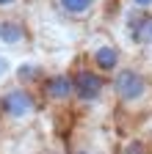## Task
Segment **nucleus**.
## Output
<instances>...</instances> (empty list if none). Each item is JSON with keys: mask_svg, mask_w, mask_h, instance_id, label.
I'll use <instances>...</instances> for the list:
<instances>
[{"mask_svg": "<svg viewBox=\"0 0 152 154\" xmlns=\"http://www.w3.org/2000/svg\"><path fill=\"white\" fill-rule=\"evenodd\" d=\"M39 94H42V99L53 107H64L75 99V94H72V74L69 72H53L47 74L42 85H39Z\"/></svg>", "mask_w": 152, "mask_h": 154, "instance_id": "nucleus-5", "label": "nucleus"}, {"mask_svg": "<svg viewBox=\"0 0 152 154\" xmlns=\"http://www.w3.org/2000/svg\"><path fill=\"white\" fill-rule=\"evenodd\" d=\"M28 42V28L22 19H0V44L22 47Z\"/></svg>", "mask_w": 152, "mask_h": 154, "instance_id": "nucleus-7", "label": "nucleus"}, {"mask_svg": "<svg viewBox=\"0 0 152 154\" xmlns=\"http://www.w3.org/2000/svg\"><path fill=\"white\" fill-rule=\"evenodd\" d=\"M17 83H20V85H25V88H39L42 85V80H44V77H47V72H44V66L42 63H33V61H28V63H20V66H17Z\"/></svg>", "mask_w": 152, "mask_h": 154, "instance_id": "nucleus-8", "label": "nucleus"}, {"mask_svg": "<svg viewBox=\"0 0 152 154\" xmlns=\"http://www.w3.org/2000/svg\"><path fill=\"white\" fill-rule=\"evenodd\" d=\"M69 154H94V151H91L89 146H72V149H69Z\"/></svg>", "mask_w": 152, "mask_h": 154, "instance_id": "nucleus-12", "label": "nucleus"}, {"mask_svg": "<svg viewBox=\"0 0 152 154\" xmlns=\"http://www.w3.org/2000/svg\"><path fill=\"white\" fill-rule=\"evenodd\" d=\"M55 3H58V8H61V14H64V17H72V19H86V17L94 11L97 0H55Z\"/></svg>", "mask_w": 152, "mask_h": 154, "instance_id": "nucleus-9", "label": "nucleus"}, {"mask_svg": "<svg viewBox=\"0 0 152 154\" xmlns=\"http://www.w3.org/2000/svg\"><path fill=\"white\" fill-rule=\"evenodd\" d=\"M138 11H152V0H130Z\"/></svg>", "mask_w": 152, "mask_h": 154, "instance_id": "nucleus-11", "label": "nucleus"}, {"mask_svg": "<svg viewBox=\"0 0 152 154\" xmlns=\"http://www.w3.org/2000/svg\"><path fill=\"white\" fill-rule=\"evenodd\" d=\"M39 116V96L33 88H25L20 83L6 85L0 91V119L11 127H28Z\"/></svg>", "mask_w": 152, "mask_h": 154, "instance_id": "nucleus-1", "label": "nucleus"}, {"mask_svg": "<svg viewBox=\"0 0 152 154\" xmlns=\"http://www.w3.org/2000/svg\"><path fill=\"white\" fill-rule=\"evenodd\" d=\"M72 94H75V99L72 102H78V105H97L105 91H108V77L100 74L97 69H91L86 61L78 63L72 72Z\"/></svg>", "mask_w": 152, "mask_h": 154, "instance_id": "nucleus-3", "label": "nucleus"}, {"mask_svg": "<svg viewBox=\"0 0 152 154\" xmlns=\"http://www.w3.org/2000/svg\"><path fill=\"white\" fill-rule=\"evenodd\" d=\"M111 91H113V96H116V102L122 107L133 110V107H141L152 96V83H149V77L141 69L119 66L111 74Z\"/></svg>", "mask_w": 152, "mask_h": 154, "instance_id": "nucleus-2", "label": "nucleus"}, {"mask_svg": "<svg viewBox=\"0 0 152 154\" xmlns=\"http://www.w3.org/2000/svg\"><path fill=\"white\" fill-rule=\"evenodd\" d=\"M17 0H0V8H8V6H14Z\"/></svg>", "mask_w": 152, "mask_h": 154, "instance_id": "nucleus-14", "label": "nucleus"}, {"mask_svg": "<svg viewBox=\"0 0 152 154\" xmlns=\"http://www.w3.org/2000/svg\"><path fill=\"white\" fill-rule=\"evenodd\" d=\"M127 36H130L138 47H149V44H152V14L138 11L136 17H130V22H127Z\"/></svg>", "mask_w": 152, "mask_h": 154, "instance_id": "nucleus-6", "label": "nucleus"}, {"mask_svg": "<svg viewBox=\"0 0 152 154\" xmlns=\"http://www.w3.org/2000/svg\"><path fill=\"white\" fill-rule=\"evenodd\" d=\"M44 154H69V149H64V146H55V149H47Z\"/></svg>", "mask_w": 152, "mask_h": 154, "instance_id": "nucleus-13", "label": "nucleus"}, {"mask_svg": "<svg viewBox=\"0 0 152 154\" xmlns=\"http://www.w3.org/2000/svg\"><path fill=\"white\" fill-rule=\"evenodd\" d=\"M86 63L91 69H97L100 74L111 77L113 72L122 66V50L113 44L108 36H94L91 44L86 47Z\"/></svg>", "mask_w": 152, "mask_h": 154, "instance_id": "nucleus-4", "label": "nucleus"}, {"mask_svg": "<svg viewBox=\"0 0 152 154\" xmlns=\"http://www.w3.org/2000/svg\"><path fill=\"white\" fill-rule=\"evenodd\" d=\"M119 154H152V151H149L147 140H141V138H127V140L122 143Z\"/></svg>", "mask_w": 152, "mask_h": 154, "instance_id": "nucleus-10", "label": "nucleus"}]
</instances>
